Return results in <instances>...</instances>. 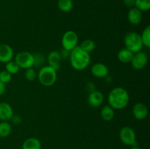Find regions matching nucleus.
I'll list each match as a JSON object with an SVG mask.
<instances>
[{
  "label": "nucleus",
  "instance_id": "1",
  "mask_svg": "<svg viewBox=\"0 0 150 149\" xmlns=\"http://www.w3.org/2000/svg\"><path fill=\"white\" fill-rule=\"evenodd\" d=\"M130 96L125 89L115 87L110 91L108 96V105L114 110H122L128 105Z\"/></svg>",
  "mask_w": 150,
  "mask_h": 149
},
{
  "label": "nucleus",
  "instance_id": "2",
  "mask_svg": "<svg viewBox=\"0 0 150 149\" xmlns=\"http://www.w3.org/2000/svg\"><path fill=\"white\" fill-rule=\"evenodd\" d=\"M69 59L70 65L75 70L82 71L90 64V53L83 51L80 46H77L70 51Z\"/></svg>",
  "mask_w": 150,
  "mask_h": 149
},
{
  "label": "nucleus",
  "instance_id": "3",
  "mask_svg": "<svg viewBox=\"0 0 150 149\" xmlns=\"http://www.w3.org/2000/svg\"><path fill=\"white\" fill-rule=\"evenodd\" d=\"M40 83L44 86L50 87L55 84L57 80V71L49 65L40 67L38 72V77Z\"/></svg>",
  "mask_w": 150,
  "mask_h": 149
},
{
  "label": "nucleus",
  "instance_id": "4",
  "mask_svg": "<svg viewBox=\"0 0 150 149\" xmlns=\"http://www.w3.org/2000/svg\"><path fill=\"white\" fill-rule=\"evenodd\" d=\"M124 45L125 48L133 53L142 51L144 48L140 34L135 32H130L126 34L124 37Z\"/></svg>",
  "mask_w": 150,
  "mask_h": 149
},
{
  "label": "nucleus",
  "instance_id": "5",
  "mask_svg": "<svg viewBox=\"0 0 150 149\" xmlns=\"http://www.w3.org/2000/svg\"><path fill=\"white\" fill-rule=\"evenodd\" d=\"M79 44V36L73 30H68L64 33L62 37V46L64 50L71 51L76 48Z\"/></svg>",
  "mask_w": 150,
  "mask_h": 149
},
{
  "label": "nucleus",
  "instance_id": "6",
  "mask_svg": "<svg viewBox=\"0 0 150 149\" xmlns=\"http://www.w3.org/2000/svg\"><path fill=\"white\" fill-rule=\"evenodd\" d=\"M120 139L122 143L125 145L135 147L137 145L136 134L134 130L130 127H124L120 129Z\"/></svg>",
  "mask_w": 150,
  "mask_h": 149
},
{
  "label": "nucleus",
  "instance_id": "7",
  "mask_svg": "<svg viewBox=\"0 0 150 149\" xmlns=\"http://www.w3.org/2000/svg\"><path fill=\"white\" fill-rule=\"evenodd\" d=\"M15 61L18 64L21 69L31 68L34 67V56L33 53L29 51H21L16 55Z\"/></svg>",
  "mask_w": 150,
  "mask_h": 149
},
{
  "label": "nucleus",
  "instance_id": "8",
  "mask_svg": "<svg viewBox=\"0 0 150 149\" xmlns=\"http://www.w3.org/2000/svg\"><path fill=\"white\" fill-rule=\"evenodd\" d=\"M148 63V56L143 51H139L133 54L130 62L132 67L136 70H142L144 68Z\"/></svg>",
  "mask_w": 150,
  "mask_h": 149
},
{
  "label": "nucleus",
  "instance_id": "9",
  "mask_svg": "<svg viewBox=\"0 0 150 149\" xmlns=\"http://www.w3.org/2000/svg\"><path fill=\"white\" fill-rule=\"evenodd\" d=\"M108 67L103 63H95L91 67V73L97 78H105L108 75Z\"/></svg>",
  "mask_w": 150,
  "mask_h": 149
},
{
  "label": "nucleus",
  "instance_id": "10",
  "mask_svg": "<svg viewBox=\"0 0 150 149\" xmlns=\"http://www.w3.org/2000/svg\"><path fill=\"white\" fill-rule=\"evenodd\" d=\"M132 112L136 119L142 121L147 117L148 108L143 102H137L133 106Z\"/></svg>",
  "mask_w": 150,
  "mask_h": 149
},
{
  "label": "nucleus",
  "instance_id": "11",
  "mask_svg": "<svg viewBox=\"0 0 150 149\" xmlns=\"http://www.w3.org/2000/svg\"><path fill=\"white\" fill-rule=\"evenodd\" d=\"M14 57V51L7 44H0V62L6 63L12 61Z\"/></svg>",
  "mask_w": 150,
  "mask_h": 149
},
{
  "label": "nucleus",
  "instance_id": "12",
  "mask_svg": "<svg viewBox=\"0 0 150 149\" xmlns=\"http://www.w3.org/2000/svg\"><path fill=\"white\" fill-rule=\"evenodd\" d=\"M104 101V95L100 91L95 90L90 92L87 98L88 104L92 108H98L102 105Z\"/></svg>",
  "mask_w": 150,
  "mask_h": 149
},
{
  "label": "nucleus",
  "instance_id": "13",
  "mask_svg": "<svg viewBox=\"0 0 150 149\" xmlns=\"http://www.w3.org/2000/svg\"><path fill=\"white\" fill-rule=\"evenodd\" d=\"M61 60L62 57L60 56L59 51H52L48 53L47 56V61H48V65L53 67L56 71L59 70L61 68Z\"/></svg>",
  "mask_w": 150,
  "mask_h": 149
},
{
  "label": "nucleus",
  "instance_id": "14",
  "mask_svg": "<svg viewBox=\"0 0 150 149\" xmlns=\"http://www.w3.org/2000/svg\"><path fill=\"white\" fill-rule=\"evenodd\" d=\"M13 114V109L10 104L5 102H0V121H10Z\"/></svg>",
  "mask_w": 150,
  "mask_h": 149
},
{
  "label": "nucleus",
  "instance_id": "15",
  "mask_svg": "<svg viewBox=\"0 0 150 149\" xmlns=\"http://www.w3.org/2000/svg\"><path fill=\"white\" fill-rule=\"evenodd\" d=\"M143 19L142 12L135 7H131L127 13V20L132 25H139L142 23Z\"/></svg>",
  "mask_w": 150,
  "mask_h": 149
},
{
  "label": "nucleus",
  "instance_id": "16",
  "mask_svg": "<svg viewBox=\"0 0 150 149\" xmlns=\"http://www.w3.org/2000/svg\"><path fill=\"white\" fill-rule=\"evenodd\" d=\"M133 53L127 48H122L117 53V58L120 62L123 64H129L131 62L133 56Z\"/></svg>",
  "mask_w": 150,
  "mask_h": 149
},
{
  "label": "nucleus",
  "instance_id": "17",
  "mask_svg": "<svg viewBox=\"0 0 150 149\" xmlns=\"http://www.w3.org/2000/svg\"><path fill=\"white\" fill-rule=\"evenodd\" d=\"M41 142L36 137L27 138L22 145V149H41Z\"/></svg>",
  "mask_w": 150,
  "mask_h": 149
},
{
  "label": "nucleus",
  "instance_id": "18",
  "mask_svg": "<svg viewBox=\"0 0 150 149\" xmlns=\"http://www.w3.org/2000/svg\"><path fill=\"white\" fill-rule=\"evenodd\" d=\"M115 112L110 105H105L100 110V116L105 121H111L114 119Z\"/></svg>",
  "mask_w": 150,
  "mask_h": 149
},
{
  "label": "nucleus",
  "instance_id": "19",
  "mask_svg": "<svg viewBox=\"0 0 150 149\" xmlns=\"http://www.w3.org/2000/svg\"><path fill=\"white\" fill-rule=\"evenodd\" d=\"M57 5L59 9L63 13H69L73 8V2L72 0H58Z\"/></svg>",
  "mask_w": 150,
  "mask_h": 149
},
{
  "label": "nucleus",
  "instance_id": "20",
  "mask_svg": "<svg viewBox=\"0 0 150 149\" xmlns=\"http://www.w3.org/2000/svg\"><path fill=\"white\" fill-rule=\"evenodd\" d=\"M12 131L11 124L8 121H1L0 122V137H8Z\"/></svg>",
  "mask_w": 150,
  "mask_h": 149
},
{
  "label": "nucleus",
  "instance_id": "21",
  "mask_svg": "<svg viewBox=\"0 0 150 149\" xmlns=\"http://www.w3.org/2000/svg\"><path fill=\"white\" fill-rule=\"evenodd\" d=\"M83 51H85L86 52L92 53L94 50L96 48V44H95V41H93L91 39H84L83 42H81V45H79Z\"/></svg>",
  "mask_w": 150,
  "mask_h": 149
},
{
  "label": "nucleus",
  "instance_id": "22",
  "mask_svg": "<svg viewBox=\"0 0 150 149\" xmlns=\"http://www.w3.org/2000/svg\"><path fill=\"white\" fill-rule=\"evenodd\" d=\"M142 43L144 47L149 48L150 47V26H147L142 32V34H140Z\"/></svg>",
  "mask_w": 150,
  "mask_h": 149
},
{
  "label": "nucleus",
  "instance_id": "23",
  "mask_svg": "<svg viewBox=\"0 0 150 149\" xmlns=\"http://www.w3.org/2000/svg\"><path fill=\"white\" fill-rule=\"evenodd\" d=\"M134 7L142 12L148 11L150 9V0H136Z\"/></svg>",
  "mask_w": 150,
  "mask_h": 149
},
{
  "label": "nucleus",
  "instance_id": "24",
  "mask_svg": "<svg viewBox=\"0 0 150 149\" xmlns=\"http://www.w3.org/2000/svg\"><path fill=\"white\" fill-rule=\"evenodd\" d=\"M20 69L21 68L18 65L17 63L15 61H13V60L5 64V70L8 72L9 73H10L12 75L17 74L19 70H20Z\"/></svg>",
  "mask_w": 150,
  "mask_h": 149
},
{
  "label": "nucleus",
  "instance_id": "25",
  "mask_svg": "<svg viewBox=\"0 0 150 149\" xmlns=\"http://www.w3.org/2000/svg\"><path fill=\"white\" fill-rule=\"evenodd\" d=\"M25 79H26L27 81L32 82L35 80V79H37L38 77V73L35 71V69H33V67H31V68L26 69V71H25Z\"/></svg>",
  "mask_w": 150,
  "mask_h": 149
},
{
  "label": "nucleus",
  "instance_id": "26",
  "mask_svg": "<svg viewBox=\"0 0 150 149\" xmlns=\"http://www.w3.org/2000/svg\"><path fill=\"white\" fill-rule=\"evenodd\" d=\"M34 56V66L35 67H43V64L45 62V57L40 53H33Z\"/></svg>",
  "mask_w": 150,
  "mask_h": 149
},
{
  "label": "nucleus",
  "instance_id": "27",
  "mask_svg": "<svg viewBox=\"0 0 150 149\" xmlns=\"http://www.w3.org/2000/svg\"><path fill=\"white\" fill-rule=\"evenodd\" d=\"M12 76L13 75L6 70L1 71L0 72V81L1 83H4V84H7V83H10L11 81Z\"/></svg>",
  "mask_w": 150,
  "mask_h": 149
},
{
  "label": "nucleus",
  "instance_id": "28",
  "mask_svg": "<svg viewBox=\"0 0 150 149\" xmlns=\"http://www.w3.org/2000/svg\"><path fill=\"white\" fill-rule=\"evenodd\" d=\"M10 120H11L12 122L15 124H21L22 122L21 117L18 115H14V114H13V117H12Z\"/></svg>",
  "mask_w": 150,
  "mask_h": 149
},
{
  "label": "nucleus",
  "instance_id": "29",
  "mask_svg": "<svg viewBox=\"0 0 150 149\" xmlns=\"http://www.w3.org/2000/svg\"><path fill=\"white\" fill-rule=\"evenodd\" d=\"M59 53L62 57V59H66V58L70 57V51H67V50H64L62 48V50L61 51H59Z\"/></svg>",
  "mask_w": 150,
  "mask_h": 149
},
{
  "label": "nucleus",
  "instance_id": "30",
  "mask_svg": "<svg viewBox=\"0 0 150 149\" xmlns=\"http://www.w3.org/2000/svg\"><path fill=\"white\" fill-rule=\"evenodd\" d=\"M135 1L136 0H123V4L127 7H133L135 6Z\"/></svg>",
  "mask_w": 150,
  "mask_h": 149
},
{
  "label": "nucleus",
  "instance_id": "31",
  "mask_svg": "<svg viewBox=\"0 0 150 149\" xmlns=\"http://www.w3.org/2000/svg\"><path fill=\"white\" fill-rule=\"evenodd\" d=\"M86 89L89 91V93L94 91L96 90V89H95V85L93 83H92V82L87 83L86 85Z\"/></svg>",
  "mask_w": 150,
  "mask_h": 149
},
{
  "label": "nucleus",
  "instance_id": "32",
  "mask_svg": "<svg viewBox=\"0 0 150 149\" xmlns=\"http://www.w3.org/2000/svg\"><path fill=\"white\" fill-rule=\"evenodd\" d=\"M6 91V84L0 81V96L3 95Z\"/></svg>",
  "mask_w": 150,
  "mask_h": 149
},
{
  "label": "nucleus",
  "instance_id": "33",
  "mask_svg": "<svg viewBox=\"0 0 150 149\" xmlns=\"http://www.w3.org/2000/svg\"><path fill=\"white\" fill-rule=\"evenodd\" d=\"M130 149H142V148H140L137 147V146H135V147H132L131 148H130Z\"/></svg>",
  "mask_w": 150,
  "mask_h": 149
}]
</instances>
